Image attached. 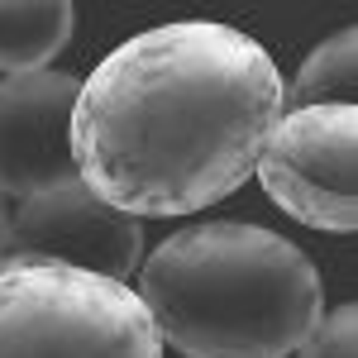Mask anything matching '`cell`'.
<instances>
[{"instance_id":"1","label":"cell","mask_w":358,"mask_h":358,"mask_svg":"<svg viewBox=\"0 0 358 358\" xmlns=\"http://www.w3.org/2000/svg\"><path fill=\"white\" fill-rule=\"evenodd\" d=\"M287 82L263 43L210 20L143 29L82 77L72 163L124 215H192L253 177Z\"/></svg>"},{"instance_id":"2","label":"cell","mask_w":358,"mask_h":358,"mask_svg":"<svg viewBox=\"0 0 358 358\" xmlns=\"http://www.w3.org/2000/svg\"><path fill=\"white\" fill-rule=\"evenodd\" d=\"M138 301L158 344L187 358H292L325 315V282L287 234L206 220L138 263Z\"/></svg>"},{"instance_id":"3","label":"cell","mask_w":358,"mask_h":358,"mask_svg":"<svg viewBox=\"0 0 358 358\" xmlns=\"http://www.w3.org/2000/svg\"><path fill=\"white\" fill-rule=\"evenodd\" d=\"M0 358H163L134 287L53 258H0Z\"/></svg>"},{"instance_id":"4","label":"cell","mask_w":358,"mask_h":358,"mask_svg":"<svg viewBox=\"0 0 358 358\" xmlns=\"http://www.w3.org/2000/svg\"><path fill=\"white\" fill-rule=\"evenodd\" d=\"M358 110L354 106H315V110H282L273 134L258 153V182L292 220L354 234L358 229Z\"/></svg>"},{"instance_id":"5","label":"cell","mask_w":358,"mask_h":358,"mask_svg":"<svg viewBox=\"0 0 358 358\" xmlns=\"http://www.w3.org/2000/svg\"><path fill=\"white\" fill-rule=\"evenodd\" d=\"M0 258H53L129 287L143 263V224L91 196L82 177H72L10 210V239Z\"/></svg>"},{"instance_id":"6","label":"cell","mask_w":358,"mask_h":358,"mask_svg":"<svg viewBox=\"0 0 358 358\" xmlns=\"http://www.w3.org/2000/svg\"><path fill=\"white\" fill-rule=\"evenodd\" d=\"M82 77L72 72H20L0 82V192L43 196L72 182V106Z\"/></svg>"},{"instance_id":"7","label":"cell","mask_w":358,"mask_h":358,"mask_svg":"<svg viewBox=\"0 0 358 358\" xmlns=\"http://www.w3.org/2000/svg\"><path fill=\"white\" fill-rule=\"evenodd\" d=\"M72 5H0V72H43L72 38Z\"/></svg>"},{"instance_id":"8","label":"cell","mask_w":358,"mask_h":358,"mask_svg":"<svg viewBox=\"0 0 358 358\" xmlns=\"http://www.w3.org/2000/svg\"><path fill=\"white\" fill-rule=\"evenodd\" d=\"M358 91V29L344 24L325 43H315L301 62L296 82L287 86V110H315V106H354Z\"/></svg>"},{"instance_id":"9","label":"cell","mask_w":358,"mask_h":358,"mask_svg":"<svg viewBox=\"0 0 358 358\" xmlns=\"http://www.w3.org/2000/svg\"><path fill=\"white\" fill-rule=\"evenodd\" d=\"M296 358H358V306L344 301L320 315V325L306 334Z\"/></svg>"},{"instance_id":"10","label":"cell","mask_w":358,"mask_h":358,"mask_svg":"<svg viewBox=\"0 0 358 358\" xmlns=\"http://www.w3.org/2000/svg\"><path fill=\"white\" fill-rule=\"evenodd\" d=\"M5 239H10V196L0 192V253H5Z\"/></svg>"}]
</instances>
